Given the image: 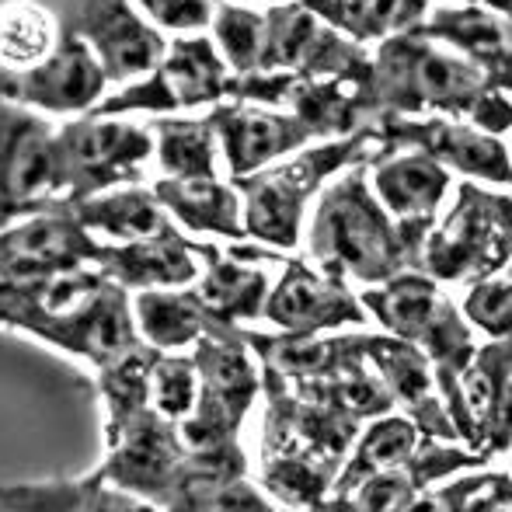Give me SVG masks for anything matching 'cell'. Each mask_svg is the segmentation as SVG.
I'll return each instance as SVG.
<instances>
[{"mask_svg":"<svg viewBox=\"0 0 512 512\" xmlns=\"http://www.w3.org/2000/svg\"><path fill=\"white\" fill-rule=\"evenodd\" d=\"M0 331L25 335L91 370L143 342L129 290L98 265L46 279H0Z\"/></svg>","mask_w":512,"mask_h":512,"instance_id":"obj_1","label":"cell"},{"mask_svg":"<svg viewBox=\"0 0 512 512\" xmlns=\"http://www.w3.org/2000/svg\"><path fill=\"white\" fill-rule=\"evenodd\" d=\"M373 112L380 115H446L467 119L488 133L512 129V102L492 88L471 60L425 32H401L373 53Z\"/></svg>","mask_w":512,"mask_h":512,"instance_id":"obj_2","label":"cell"},{"mask_svg":"<svg viewBox=\"0 0 512 512\" xmlns=\"http://www.w3.org/2000/svg\"><path fill=\"white\" fill-rule=\"evenodd\" d=\"M370 164H352L324 185L307 227V258L324 272L380 286L387 279L418 269L398 220L373 192Z\"/></svg>","mask_w":512,"mask_h":512,"instance_id":"obj_3","label":"cell"},{"mask_svg":"<svg viewBox=\"0 0 512 512\" xmlns=\"http://www.w3.org/2000/svg\"><path fill=\"white\" fill-rule=\"evenodd\" d=\"M391 150L377 129H359L342 140H324L297 150L293 157L269 164L248 178H234L244 199V230L251 241L276 251H297L307 223V206L321 196L324 185L349 171L352 164H377Z\"/></svg>","mask_w":512,"mask_h":512,"instance_id":"obj_4","label":"cell"},{"mask_svg":"<svg viewBox=\"0 0 512 512\" xmlns=\"http://www.w3.org/2000/svg\"><path fill=\"white\" fill-rule=\"evenodd\" d=\"M363 307L370 310V317L380 328L415 342L432 359L439 391L450 408L457 398L460 373L478 352V338H474L478 328L464 314V304H453L443 283L432 279L429 272L408 269L380 286H366Z\"/></svg>","mask_w":512,"mask_h":512,"instance_id":"obj_5","label":"cell"},{"mask_svg":"<svg viewBox=\"0 0 512 512\" xmlns=\"http://www.w3.org/2000/svg\"><path fill=\"white\" fill-rule=\"evenodd\" d=\"M512 262V196L481 189L467 178L457 185L453 209L432 227L422 248V272L443 286H474L499 276Z\"/></svg>","mask_w":512,"mask_h":512,"instance_id":"obj_6","label":"cell"},{"mask_svg":"<svg viewBox=\"0 0 512 512\" xmlns=\"http://www.w3.org/2000/svg\"><path fill=\"white\" fill-rule=\"evenodd\" d=\"M192 356L199 363L203 391H199L196 411L178 422L182 439L189 443V450L241 443L244 418L265 391L262 359L237 324H220L203 335L192 345Z\"/></svg>","mask_w":512,"mask_h":512,"instance_id":"obj_7","label":"cell"},{"mask_svg":"<svg viewBox=\"0 0 512 512\" xmlns=\"http://www.w3.org/2000/svg\"><path fill=\"white\" fill-rule=\"evenodd\" d=\"M56 140H60L67 206L122 185H140L157 150L150 126H136L122 115L95 112L77 115L67 126H60Z\"/></svg>","mask_w":512,"mask_h":512,"instance_id":"obj_8","label":"cell"},{"mask_svg":"<svg viewBox=\"0 0 512 512\" xmlns=\"http://www.w3.org/2000/svg\"><path fill=\"white\" fill-rule=\"evenodd\" d=\"M60 129L35 108L0 95V230L14 220L67 206Z\"/></svg>","mask_w":512,"mask_h":512,"instance_id":"obj_9","label":"cell"},{"mask_svg":"<svg viewBox=\"0 0 512 512\" xmlns=\"http://www.w3.org/2000/svg\"><path fill=\"white\" fill-rule=\"evenodd\" d=\"M262 70H286L317 81L373 84V56L363 42L349 39L314 14L304 0H279L265 11Z\"/></svg>","mask_w":512,"mask_h":512,"instance_id":"obj_10","label":"cell"},{"mask_svg":"<svg viewBox=\"0 0 512 512\" xmlns=\"http://www.w3.org/2000/svg\"><path fill=\"white\" fill-rule=\"evenodd\" d=\"M60 18L63 35L81 39L112 84L150 74L168 53L164 32L140 11L136 0H46Z\"/></svg>","mask_w":512,"mask_h":512,"instance_id":"obj_11","label":"cell"},{"mask_svg":"<svg viewBox=\"0 0 512 512\" xmlns=\"http://www.w3.org/2000/svg\"><path fill=\"white\" fill-rule=\"evenodd\" d=\"M189 467V443L178 422L147 408L105 439V457L98 471L115 488L143 499L150 509H171L178 485Z\"/></svg>","mask_w":512,"mask_h":512,"instance_id":"obj_12","label":"cell"},{"mask_svg":"<svg viewBox=\"0 0 512 512\" xmlns=\"http://www.w3.org/2000/svg\"><path fill=\"white\" fill-rule=\"evenodd\" d=\"M384 147L391 150H422L443 168L467 175L474 182L512 185V154L509 147L488 129L467 119L446 115H380L373 122Z\"/></svg>","mask_w":512,"mask_h":512,"instance_id":"obj_13","label":"cell"},{"mask_svg":"<svg viewBox=\"0 0 512 512\" xmlns=\"http://www.w3.org/2000/svg\"><path fill=\"white\" fill-rule=\"evenodd\" d=\"M265 321L290 335H331L342 328H366L370 310L342 276L324 272L310 258H283V276L265 300Z\"/></svg>","mask_w":512,"mask_h":512,"instance_id":"obj_14","label":"cell"},{"mask_svg":"<svg viewBox=\"0 0 512 512\" xmlns=\"http://www.w3.org/2000/svg\"><path fill=\"white\" fill-rule=\"evenodd\" d=\"M102 241L70 206L14 220L0 230V279H46L98 265Z\"/></svg>","mask_w":512,"mask_h":512,"instance_id":"obj_15","label":"cell"},{"mask_svg":"<svg viewBox=\"0 0 512 512\" xmlns=\"http://www.w3.org/2000/svg\"><path fill=\"white\" fill-rule=\"evenodd\" d=\"M460 443L488 457L512 450V338H488L460 373L450 405Z\"/></svg>","mask_w":512,"mask_h":512,"instance_id":"obj_16","label":"cell"},{"mask_svg":"<svg viewBox=\"0 0 512 512\" xmlns=\"http://www.w3.org/2000/svg\"><path fill=\"white\" fill-rule=\"evenodd\" d=\"M108 74L98 56L74 35H63L56 53L25 74H0V95L42 115H88L105 102Z\"/></svg>","mask_w":512,"mask_h":512,"instance_id":"obj_17","label":"cell"},{"mask_svg":"<svg viewBox=\"0 0 512 512\" xmlns=\"http://www.w3.org/2000/svg\"><path fill=\"white\" fill-rule=\"evenodd\" d=\"M230 178H248L283 157L304 150L317 133L290 108L255 102H220L209 108Z\"/></svg>","mask_w":512,"mask_h":512,"instance_id":"obj_18","label":"cell"},{"mask_svg":"<svg viewBox=\"0 0 512 512\" xmlns=\"http://www.w3.org/2000/svg\"><path fill=\"white\" fill-rule=\"evenodd\" d=\"M370 182L380 203L387 206V213L398 220L408 248L418 258V269H422L425 237L436 227V213L453 185L450 168L432 161L422 150H394L384 161L373 164Z\"/></svg>","mask_w":512,"mask_h":512,"instance_id":"obj_19","label":"cell"},{"mask_svg":"<svg viewBox=\"0 0 512 512\" xmlns=\"http://www.w3.org/2000/svg\"><path fill=\"white\" fill-rule=\"evenodd\" d=\"M363 352L373 363V370L380 373V380L387 384L398 411H405L425 436L460 439L443 391H439L432 359L415 342L391 335V331H384V335L363 331Z\"/></svg>","mask_w":512,"mask_h":512,"instance_id":"obj_20","label":"cell"},{"mask_svg":"<svg viewBox=\"0 0 512 512\" xmlns=\"http://www.w3.org/2000/svg\"><path fill=\"white\" fill-rule=\"evenodd\" d=\"M98 269L129 293L175 290V286H196V279L203 276V255L199 241H189L175 223H168L161 234L140 241L102 244Z\"/></svg>","mask_w":512,"mask_h":512,"instance_id":"obj_21","label":"cell"},{"mask_svg":"<svg viewBox=\"0 0 512 512\" xmlns=\"http://www.w3.org/2000/svg\"><path fill=\"white\" fill-rule=\"evenodd\" d=\"M429 39L457 49L471 60L488 84L499 91H512V21L506 14L492 11L488 4H450L429 11L425 25L418 28Z\"/></svg>","mask_w":512,"mask_h":512,"instance_id":"obj_22","label":"cell"},{"mask_svg":"<svg viewBox=\"0 0 512 512\" xmlns=\"http://www.w3.org/2000/svg\"><path fill=\"white\" fill-rule=\"evenodd\" d=\"M199 255H203V276L196 279V293L216 321L244 328V324L265 317L272 279L255 265L258 258H251L241 244L230 251L199 244Z\"/></svg>","mask_w":512,"mask_h":512,"instance_id":"obj_23","label":"cell"},{"mask_svg":"<svg viewBox=\"0 0 512 512\" xmlns=\"http://www.w3.org/2000/svg\"><path fill=\"white\" fill-rule=\"evenodd\" d=\"M154 77L168 95L171 112H192V108H213L227 102L234 70L216 49L213 35L192 32L175 35L168 42V53L154 67Z\"/></svg>","mask_w":512,"mask_h":512,"instance_id":"obj_24","label":"cell"},{"mask_svg":"<svg viewBox=\"0 0 512 512\" xmlns=\"http://www.w3.org/2000/svg\"><path fill=\"white\" fill-rule=\"evenodd\" d=\"M0 509L14 512H140L150 509L143 499L115 488L112 481H105V474L88 471V474H56V478H39V481H0Z\"/></svg>","mask_w":512,"mask_h":512,"instance_id":"obj_25","label":"cell"},{"mask_svg":"<svg viewBox=\"0 0 512 512\" xmlns=\"http://www.w3.org/2000/svg\"><path fill=\"white\" fill-rule=\"evenodd\" d=\"M150 189L178 227L192 234H213L227 241H244V199L237 185L220 178H157Z\"/></svg>","mask_w":512,"mask_h":512,"instance_id":"obj_26","label":"cell"},{"mask_svg":"<svg viewBox=\"0 0 512 512\" xmlns=\"http://www.w3.org/2000/svg\"><path fill=\"white\" fill-rule=\"evenodd\" d=\"M133 314L140 338L157 352H185L220 328L196 286H175V290H140L133 297Z\"/></svg>","mask_w":512,"mask_h":512,"instance_id":"obj_27","label":"cell"},{"mask_svg":"<svg viewBox=\"0 0 512 512\" xmlns=\"http://www.w3.org/2000/svg\"><path fill=\"white\" fill-rule=\"evenodd\" d=\"M63 42V25L46 0H0V74H25Z\"/></svg>","mask_w":512,"mask_h":512,"instance_id":"obj_28","label":"cell"},{"mask_svg":"<svg viewBox=\"0 0 512 512\" xmlns=\"http://www.w3.org/2000/svg\"><path fill=\"white\" fill-rule=\"evenodd\" d=\"M422 436L425 432L398 408L387 411V415L370 418V425L359 429L356 443H352V453H349V460H345L342 474H338L331 499L342 495V492H349V488H356L359 481L370 478V474H380V471H391V467L408 464L411 453H415L418 443H422Z\"/></svg>","mask_w":512,"mask_h":512,"instance_id":"obj_29","label":"cell"},{"mask_svg":"<svg viewBox=\"0 0 512 512\" xmlns=\"http://www.w3.org/2000/svg\"><path fill=\"white\" fill-rule=\"evenodd\" d=\"M70 209L91 234H105L112 241H140V237L161 234L171 223L157 192L143 189V185H122V189L74 203Z\"/></svg>","mask_w":512,"mask_h":512,"instance_id":"obj_30","label":"cell"},{"mask_svg":"<svg viewBox=\"0 0 512 512\" xmlns=\"http://www.w3.org/2000/svg\"><path fill=\"white\" fill-rule=\"evenodd\" d=\"M304 4L338 32L366 46L422 28L432 0H304Z\"/></svg>","mask_w":512,"mask_h":512,"instance_id":"obj_31","label":"cell"},{"mask_svg":"<svg viewBox=\"0 0 512 512\" xmlns=\"http://www.w3.org/2000/svg\"><path fill=\"white\" fill-rule=\"evenodd\" d=\"M157 363V349L147 342L133 345L119 359L95 370V391L102 401V436L112 439L126 422L150 408V373Z\"/></svg>","mask_w":512,"mask_h":512,"instance_id":"obj_32","label":"cell"},{"mask_svg":"<svg viewBox=\"0 0 512 512\" xmlns=\"http://www.w3.org/2000/svg\"><path fill=\"white\" fill-rule=\"evenodd\" d=\"M154 129V157L164 178H216L220 161V136H216L209 115H157Z\"/></svg>","mask_w":512,"mask_h":512,"instance_id":"obj_33","label":"cell"},{"mask_svg":"<svg viewBox=\"0 0 512 512\" xmlns=\"http://www.w3.org/2000/svg\"><path fill=\"white\" fill-rule=\"evenodd\" d=\"M411 509H443V512H506L512 509V474L499 471H460L453 478L432 485L418 495Z\"/></svg>","mask_w":512,"mask_h":512,"instance_id":"obj_34","label":"cell"},{"mask_svg":"<svg viewBox=\"0 0 512 512\" xmlns=\"http://www.w3.org/2000/svg\"><path fill=\"white\" fill-rule=\"evenodd\" d=\"M216 49L223 53L227 67L234 74H255L262 70L265 49V14L251 11L244 4H216V14L209 21Z\"/></svg>","mask_w":512,"mask_h":512,"instance_id":"obj_35","label":"cell"},{"mask_svg":"<svg viewBox=\"0 0 512 512\" xmlns=\"http://www.w3.org/2000/svg\"><path fill=\"white\" fill-rule=\"evenodd\" d=\"M199 391H203V377L192 352H157L154 373H150V408L171 422H185L196 411Z\"/></svg>","mask_w":512,"mask_h":512,"instance_id":"obj_36","label":"cell"},{"mask_svg":"<svg viewBox=\"0 0 512 512\" xmlns=\"http://www.w3.org/2000/svg\"><path fill=\"white\" fill-rule=\"evenodd\" d=\"M464 314L488 338H512V262L499 276L481 279L467 290Z\"/></svg>","mask_w":512,"mask_h":512,"instance_id":"obj_37","label":"cell"},{"mask_svg":"<svg viewBox=\"0 0 512 512\" xmlns=\"http://www.w3.org/2000/svg\"><path fill=\"white\" fill-rule=\"evenodd\" d=\"M136 4L161 32L192 35L209 28L220 0H136Z\"/></svg>","mask_w":512,"mask_h":512,"instance_id":"obj_38","label":"cell"},{"mask_svg":"<svg viewBox=\"0 0 512 512\" xmlns=\"http://www.w3.org/2000/svg\"><path fill=\"white\" fill-rule=\"evenodd\" d=\"M481 4H488V7H492V11L506 14V18L512 21V0H481Z\"/></svg>","mask_w":512,"mask_h":512,"instance_id":"obj_39","label":"cell"},{"mask_svg":"<svg viewBox=\"0 0 512 512\" xmlns=\"http://www.w3.org/2000/svg\"><path fill=\"white\" fill-rule=\"evenodd\" d=\"M262 4H279V0H262Z\"/></svg>","mask_w":512,"mask_h":512,"instance_id":"obj_40","label":"cell"}]
</instances>
